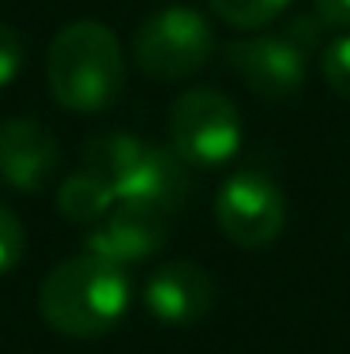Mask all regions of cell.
<instances>
[{
    "mask_svg": "<svg viewBox=\"0 0 350 354\" xmlns=\"http://www.w3.org/2000/svg\"><path fill=\"white\" fill-rule=\"evenodd\" d=\"M313 4H316L320 23H328V27L347 30L350 35V0H313Z\"/></svg>",
    "mask_w": 350,
    "mask_h": 354,
    "instance_id": "17",
    "label": "cell"
},
{
    "mask_svg": "<svg viewBox=\"0 0 350 354\" xmlns=\"http://www.w3.org/2000/svg\"><path fill=\"white\" fill-rule=\"evenodd\" d=\"M316 38L309 23L298 19L286 35H256L245 41H230L226 46V64L245 80V87H253L260 98H294L305 87L309 75V53Z\"/></svg>",
    "mask_w": 350,
    "mask_h": 354,
    "instance_id": "5",
    "label": "cell"
},
{
    "mask_svg": "<svg viewBox=\"0 0 350 354\" xmlns=\"http://www.w3.org/2000/svg\"><path fill=\"white\" fill-rule=\"evenodd\" d=\"M147 143L136 140L132 132H95L87 143H83V170H90L95 177L110 181L113 189L121 185V177L136 166V158L144 155Z\"/></svg>",
    "mask_w": 350,
    "mask_h": 354,
    "instance_id": "12",
    "label": "cell"
},
{
    "mask_svg": "<svg viewBox=\"0 0 350 354\" xmlns=\"http://www.w3.org/2000/svg\"><path fill=\"white\" fill-rule=\"evenodd\" d=\"M320 72H324V83L336 91L339 98L350 102V35L336 38L320 57Z\"/></svg>",
    "mask_w": 350,
    "mask_h": 354,
    "instance_id": "14",
    "label": "cell"
},
{
    "mask_svg": "<svg viewBox=\"0 0 350 354\" xmlns=\"http://www.w3.org/2000/svg\"><path fill=\"white\" fill-rule=\"evenodd\" d=\"M170 147L200 170L230 162L241 147L237 106L215 87L185 91L170 109Z\"/></svg>",
    "mask_w": 350,
    "mask_h": 354,
    "instance_id": "4",
    "label": "cell"
},
{
    "mask_svg": "<svg viewBox=\"0 0 350 354\" xmlns=\"http://www.w3.org/2000/svg\"><path fill=\"white\" fill-rule=\"evenodd\" d=\"M211 12L219 15L222 23L237 30H256V27H268L275 23L282 12L290 8V0H207Z\"/></svg>",
    "mask_w": 350,
    "mask_h": 354,
    "instance_id": "13",
    "label": "cell"
},
{
    "mask_svg": "<svg viewBox=\"0 0 350 354\" xmlns=\"http://www.w3.org/2000/svg\"><path fill=\"white\" fill-rule=\"evenodd\" d=\"M215 218L222 234L241 249H264L286 226V196L268 174L241 170L219 185Z\"/></svg>",
    "mask_w": 350,
    "mask_h": 354,
    "instance_id": "6",
    "label": "cell"
},
{
    "mask_svg": "<svg viewBox=\"0 0 350 354\" xmlns=\"http://www.w3.org/2000/svg\"><path fill=\"white\" fill-rule=\"evenodd\" d=\"M132 286L124 268L95 252L68 257L41 279L38 309L53 332L72 335V339H98L113 332L121 317L128 313Z\"/></svg>",
    "mask_w": 350,
    "mask_h": 354,
    "instance_id": "1",
    "label": "cell"
},
{
    "mask_svg": "<svg viewBox=\"0 0 350 354\" xmlns=\"http://www.w3.org/2000/svg\"><path fill=\"white\" fill-rule=\"evenodd\" d=\"M61 166L57 136L35 117H12L0 124V181L19 192H38Z\"/></svg>",
    "mask_w": 350,
    "mask_h": 354,
    "instance_id": "10",
    "label": "cell"
},
{
    "mask_svg": "<svg viewBox=\"0 0 350 354\" xmlns=\"http://www.w3.org/2000/svg\"><path fill=\"white\" fill-rule=\"evenodd\" d=\"M144 306L158 324L188 328L215 306V279L193 260H173L151 272L144 286Z\"/></svg>",
    "mask_w": 350,
    "mask_h": 354,
    "instance_id": "9",
    "label": "cell"
},
{
    "mask_svg": "<svg viewBox=\"0 0 350 354\" xmlns=\"http://www.w3.org/2000/svg\"><path fill=\"white\" fill-rule=\"evenodd\" d=\"M23 252H27V230H23L19 215L0 204V275L12 272L23 260Z\"/></svg>",
    "mask_w": 350,
    "mask_h": 354,
    "instance_id": "15",
    "label": "cell"
},
{
    "mask_svg": "<svg viewBox=\"0 0 350 354\" xmlns=\"http://www.w3.org/2000/svg\"><path fill=\"white\" fill-rule=\"evenodd\" d=\"M46 80L53 98L72 113H102L124 87L121 41L106 23H68L46 53Z\"/></svg>",
    "mask_w": 350,
    "mask_h": 354,
    "instance_id": "2",
    "label": "cell"
},
{
    "mask_svg": "<svg viewBox=\"0 0 350 354\" xmlns=\"http://www.w3.org/2000/svg\"><path fill=\"white\" fill-rule=\"evenodd\" d=\"M166 238H170V215H158L151 207H136V204L117 200L113 212L87 234L83 252H95V257L124 268V264L155 257L166 245Z\"/></svg>",
    "mask_w": 350,
    "mask_h": 354,
    "instance_id": "8",
    "label": "cell"
},
{
    "mask_svg": "<svg viewBox=\"0 0 350 354\" xmlns=\"http://www.w3.org/2000/svg\"><path fill=\"white\" fill-rule=\"evenodd\" d=\"M113 204H117L113 185L102 181V177H95L90 170L64 177L61 189H57V212L76 226H98L113 212Z\"/></svg>",
    "mask_w": 350,
    "mask_h": 354,
    "instance_id": "11",
    "label": "cell"
},
{
    "mask_svg": "<svg viewBox=\"0 0 350 354\" xmlns=\"http://www.w3.org/2000/svg\"><path fill=\"white\" fill-rule=\"evenodd\" d=\"M19 68H23V38L0 23V87H8L19 75Z\"/></svg>",
    "mask_w": 350,
    "mask_h": 354,
    "instance_id": "16",
    "label": "cell"
},
{
    "mask_svg": "<svg viewBox=\"0 0 350 354\" xmlns=\"http://www.w3.org/2000/svg\"><path fill=\"white\" fill-rule=\"evenodd\" d=\"M215 35L196 8H162L139 23L132 57L151 80H188L211 61Z\"/></svg>",
    "mask_w": 350,
    "mask_h": 354,
    "instance_id": "3",
    "label": "cell"
},
{
    "mask_svg": "<svg viewBox=\"0 0 350 354\" xmlns=\"http://www.w3.org/2000/svg\"><path fill=\"white\" fill-rule=\"evenodd\" d=\"M113 192L121 204L151 207V212L173 218L193 196V174H188V162L173 147H151L147 143L144 155L136 158V166L121 177V185Z\"/></svg>",
    "mask_w": 350,
    "mask_h": 354,
    "instance_id": "7",
    "label": "cell"
}]
</instances>
